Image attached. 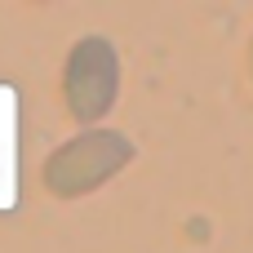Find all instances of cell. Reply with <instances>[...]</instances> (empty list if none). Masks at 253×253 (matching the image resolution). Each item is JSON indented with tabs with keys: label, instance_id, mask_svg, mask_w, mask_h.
Here are the masks:
<instances>
[{
	"label": "cell",
	"instance_id": "obj_1",
	"mask_svg": "<svg viewBox=\"0 0 253 253\" xmlns=\"http://www.w3.org/2000/svg\"><path fill=\"white\" fill-rule=\"evenodd\" d=\"M133 165V142L120 129H84L67 138L40 169L44 191L58 200H84Z\"/></svg>",
	"mask_w": 253,
	"mask_h": 253
},
{
	"label": "cell",
	"instance_id": "obj_2",
	"mask_svg": "<svg viewBox=\"0 0 253 253\" xmlns=\"http://www.w3.org/2000/svg\"><path fill=\"white\" fill-rule=\"evenodd\" d=\"M62 98L76 125H98L120 98V53L107 36H80L62 67Z\"/></svg>",
	"mask_w": 253,
	"mask_h": 253
},
{
	"label": "cell",
	"instance_id": "obj_3",
	"mask_svg": "<svg viewBox=\"0 0 253 253\" xmlns=\"http://www.w3.org/2000/svg\"><path fill=\"white\" fill-rule=\"evenodd\" d=\"M18 200V102L0 84V209Z\"/></svg>",
	"mask_w": 253,
	"mask_h": 253
},
{
	"label": "cell",
	"instance_id": "obj_4",
	"mask_svg": "<svg viewBox=\"0 0 253 253\" xmlns=\"http://www.w3.org/2000/svg\"><path fill=\"white\" fill-rule=\"evenodd\" d=\"M249 71H253V49H249Z\"/></svg>",
	"mask_w": 253,
	"mask_h": 253
}]
</instances>
